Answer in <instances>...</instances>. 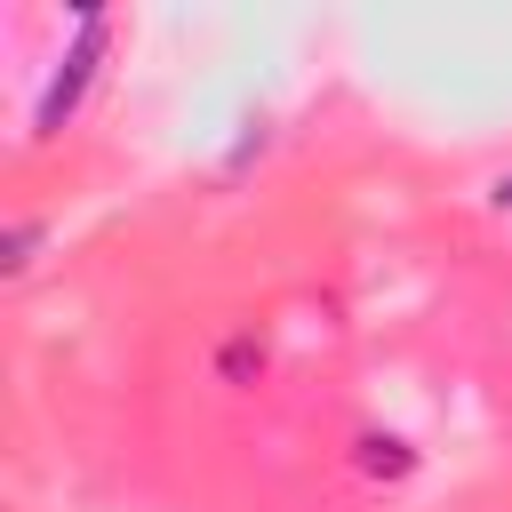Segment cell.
<instances>
[{
  "label": "cell",
  "instance_id": "1",
  "mask_svg": "<svg viewBox=\"0 0 512 512\" xmlns=\"http://www.w3.org/2000/svg\"><path fill=\"white\" fill-rule=\"evenodd\" d=\"M72 24H80V40L56 56V72L40 80V104H32V136H40V144L80 120V104H88V88H96V72H104V48H112V16L88 8V16H72Z\"/></svg>",
  "mask_w": 512,
  "mask_h": 512
},
{
  "label": "cell",
  "instance_id": "2",
  "mask_svg": "<svg viewBox=\"0 0 512 512\" xmlns=\"http://www.w3.org/2000/svg\"><path fill=\"white\" fill-rule=\"evenodd\" d=\"M272 328H256V320H232V328H216L208 336V352H200V368H208V384L216 392H256V384H272Z\"/></svg>",
  "mask_w": 512,
  "mask_h": 512
},
{
  "label": "cell",
  "instance_id": "3",
  "mask_svg": "<svg viewBox=\"0 0 512 512\" xmlns=\"http://www.w3.org/2000/svg\"><path fill=\"white\" fill-rule=\"evenodd\" d=\"M344 464H352L368 488H408V480L424 472V448H416L400 424H352V440H344Z\"/></svg>",
  "mask_w": 512,
  "mask_h": 512
},
{
  "label": "cell",
  "instance_id": "4",
  "mask_svg": "<svg viewBox=\"0 0 512 512\" xmlns=\"http://www.w3.org/2000/svg\"><path fill=\"white\" fill-rule=\"evenodd\" d=\"M40 248H48V224H40V216H16L8 240H0V280H24V272L40 264Z\"/></svg>",
  "mask_w": 512,
  "mask_h": 512
},
{
  "label": "cell",
  "instance_id": "5",
  "mask_svg": "<svg viewBox=\"0 0 512 512\" xmlns=\"http://www.w3.org/2000/svg\"><path fill=\"white\" fill-rule=\"evenodd\" d=\"M488 192H496V208H512V176H496V184H488Z\"/></svg>",
  "mask_w": 512,
  "mask_h": 512
}]
</instances>
